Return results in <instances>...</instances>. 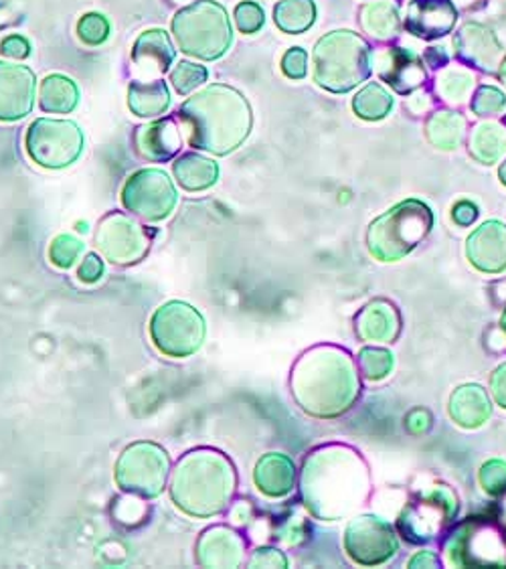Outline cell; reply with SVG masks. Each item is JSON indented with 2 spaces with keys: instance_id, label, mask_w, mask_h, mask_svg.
Segmentation results:
<instances>
[{
  "instance_id": "1",
  "label": "cell",
  "mask_w": 506,
  "mask_h": 569,
  "mask_svg": "<svg viewBox=\"0 0 506 569\" xmlns=\"http://www.w3.org/2000/svg\"><path fill=\"white\" fill-rule=\"evenodd\" d=\"M370 495V471L361 452L346 444L315 448L302 464L301 497L318 521L355 515Z\"/></svg>"
},
{
  "instance_id": "2",
  "label": "cell",
  "mask_w": 506,
  "mask_h": 569,
  "mask_svg": "<svg viewBox=\"0 0 506 569\" xmlns=\"http://www.w3.org/2000/svg\"><path fill=\"white\" fill-rule=\"evenodd\" d=\"M356 359L337 345L304 351L290 373V392L302 411L316 420H337L356 406L363 392Z\"/></svg>"
},
{
  "instance_id": "3",
  "label": "cell",
  "mask_w": 506,
  "mask_h": 569,
  "mask_svg": "<svg viewBox=\"0 0 506 569\" xmlns=\"http://www.w3.org/2000/svg\"><path fill=\"white\" fill-rule=\"evenodd\" d=\"M178 120L191 147L227 156L246 142L254 114L242 92L225 83H213L180 106Z\"/></svg>"
},
{
  "instance_id": "4",
  "label": "cell",
  "mask_w": 506,
  "mask_h": 569,
  "mask_svg": "<svg viewBox=\"0 0 506 569\" xmlns=\"http://www.w3.org/2000/svg\"><path fill=\"white\" fill-rule=\"evenodd\" d=\"M237 490L233 462L215 448H197L180 456L170 476V501L192 519L221 515Z\"/></svg>"
},
{
  "instance_id": "5",
  "label": "cell",
  "mask_w": 506,
  "mask_h": 569,
  "mask_svg": "<svg viewBox=\"0 0 506 569\" xmlns=\"http://www.w3.org/2000/svg\"><path fill=\"white\" fill-rule=\"evenodd\" d=\"M436 225L432 207L422 199H405L370 221L365 244L370 258L396 264L408 258L429 237Z\"/></svg>"
},
{
  "instance_id": "6",
  "label": "cell",
  "mask_w": 506,
  "mask_h": 569,
  "mask_svg": "<svg viewBox=\"0 0 506 569\" xmlns=\"http://www.w3.org/2000/svg\"><path fill=\"white\" fill-rule=\"evenodd\" d=\"M315 82L330 94H349L369 80L373 51L363 35L341 28L316 43Z\"/></svg>"
},
{
  "instance_id": "7",
  "label": "cell",
  "mask_w": 506,
  "mask_h": 569,
  "mask_svg": "<svg viewBox=\"0 0 506 569\" xmlns=\"http://www.w3.org/2000/svg\"><path fill=\"white\" fill-rule=\"evenodd\" d=\"M448 568H506V529L493 516H468L442 543Z\"/></svg>"
},
{
  "instance_id": "8",
  "label": "cell",
  "mask_w": 506,
  "mask_h": 569,
  "mask_svg": "<svg viewBox=\"0 0 506 569\" xmlns=\"http://www.w3.org/2000/svg\"><path fill=\"white\" fill-rule=\"evenodd\" d=\"M173 37L183 54L203 61H215L232 47L230 14L215 0H197L175 14Z\"/></svg>"
},
{
  "instance_id": "9",
  "label": "cell",
  "mask_w": 506,
  "mask_h": 569,
  "mask_svg": "<svg viewBox=\"0 0 506 569\" xmlns=\"http://www.w3.org/2000/svg\"><path fill=\"white\" fill-rule=\"evenodd\" d=\"M460 515V499L448 485H429L417 490L397 515V533L411 545L438 542Z\"/></svg>"
},
{
  "instance_id": "10",
  "label": "cell",
  "mask_w": 506,
  "mask_h": 569,
  "mask_svg": "<svg viewBox=\"0 0 506 569\" xmlns=\"http://www.w3.org/2000/svg\"><path fill=\"white\" fill-rule=\"evenodd\" d=\"M149 333L156 351L173 359H187L205 342V318L191 304L170 300L152 314Z\"/></svg>"
},
{
  "instance_id": "11",
  "label": "cell",
  "mask_w": 506,
  "mask_h": 569,
  "mask_svg": "<svg viewBox=\"0 0 506 569\" xmlns=\"http://www.w3.org/2000/svg\"><path fill=\"white\" fill-rule=\"evenodd\" d=\"M168 475L170 458L165 448L154 442H134L116 462L114 480L123 492L152 501L165 492Z\"/></svg>"
},
{
  "instance_id": "12",
  "label": "cell",
  "mask_w": 506,
  "mask_h": 569,
  "mask_svg": "<svg viewBox=\"0 0 506 569\" xmlns=\"http://www.w3.org/2000/svg\"><path fill=\"white\" fill-rule=\"evenodd\" d=\"M85 136L71 120L39 118L28 126L25 150L28 159L49 171L68 169L82 156Z\"/></svg>"
},
{
  "instance_id": "13",
  "label": "cell",
  "mask_w": 506,
  "mask_h": 569,
  "mask_svg": "<svg viewBox=\"0 0 506 569\" xmlns=\"http://www.w3.org/2000/svg\"><path fill=\"white\" fill-rule=\"evenodd\" d=\"M342 547L349 559L361 568L385 566L399 554V533L384 516L356 515L342 535Z\"/></svg>"
},
{
  "instance_id": "14",
  "label": "cell",
  "mask_w": 506,
  "mask_h": 569,
  "mask_svg": "<svg viewBox=\"0 0 506 569\" xmlns=\"http://www.w3.org/2000/svg\"><path fill=\"white\" fill-rule=\"evenodd\" d=\"M177 204L175 183L161 169H140L123 183V209L149 223L170 218Z\"/></svg>"
},
{
  "instance_id": "15",
  "label": "cell",
  "mask_w": 506,
  "mask_h": 569,
  "mask_svg": "<svg viewBox=\"0 0 506 569\" xmlns=\"http://www.w3.org/2000/svg\"><path fill=\"white\" fill-rule=\"evenodd\" d=\"M96 247L110 264L132 266L151 252V235L137 219L114 211L97 225Z\"/></svg>"
},
{
  "instance_id": "16",
  "label": "cell",
  "mask_w": 506,
  "mask_h": 569,
  "mask_svg": "<svg viewBox=\"0 0 506 569\" xmlns=\"http://www.w3.org/2000/svg\"><path fill=\"white\" fill-rule=\"evenodd\" d=\"M454 54L460 63L496 76L506 57L503 43L484 23L468 21L454 35Z\"/></svg>"
},
{
  "instance_id": "17",
  "label": "cell",
  "mask_w": 506,
  "mask_h": 569,
  "mask_svg": "<svg viewBox=\"0 0 506 569\" xmlns=\"http://www.w3.org/2000/svg\"><path fill=\"white\" fill-rule=\"evenodd\" d=\"M373 66L381 82L397 94L410 95L427 83L425 61L405 47H385L373 55Z\"/></svg>"
},
{
  "instance_id": "18",
  "label": "cell",
  "mask_w": 506,
  "mask_h": 569,
  "mask_svg": "<svg viewBox=\"0 0 506 569\" xmlns=\"http://www.w3.org/2000/svg\"><path fill=\"white\" fill-rule=\"evenodd\" d=\"M464 256L474 270L484 276H501L506 271V223L489 219L466 237Z\"/></svg>"
},
{
  "instance_id": "19",
  "label": "cell",
  "mask_w": 506,
  "mask_h": 569,
  "mask_svg": "<svg viewBox=\"0 0 506 569\" xmlns=\"http://www.w3.org/2000/svg\"><path fill=\"white\" fill-rule=\"evenodd\" d=\"M35 106V73L25 66L0 61V123H19Z\"/></svg>"
},
{
  "instance_id": "20",
  "label": "cell",
  "mask_w": 506,
  "mask_h": 569,
  "mask_svg": "<svg viewBox=\"0 0 506 569\" xmlns=\"http://www.w3.org/2000/svg\"><path fill=\"white\" fill-rule=\"evenodd\" d=\"M247 543L235 529L213 525L197 542L195 559L201 568H242L246 564Z\"/></svg>"
},
{
  "instance_id": "21",
  "label": "cell",
  "mask_w": 506,
  "mask_h": 569,
  "mask_svg": "<svg viewBox=\"0 0 506 569\" xmlns=\"http://www.w3.org/2000/svg\"><path fill=\"white\" fill-rule=\"evenodd\" d=\"M456 23L458 9L451 0H411L403 16V27L424 42L450 35Z\"/></svg>"
},
{
  "instance_id": "22",
  "label": "cell",
  "mask_w": 506,
  "mask_h": 569,
  "mask_svg": "<svg viewBox=\"0 0 506 569\" xmlns=\"http://www.w3.org/2000/svg\"><path fill=\"white\" fill-rule=\"evenodd\" d=\"M403 330L396 302L373 299L355 316V335L369 345H393Z\"/></svg>"
},
{
  "instance_id": "23",
  "label": "cell",
  "mask_w": 506,
  "mask_h": 569,
  "mask_svg": "<svg viewBox=\"0 0 506 569\" xmlns=\"http://www.w3.org/2000/svg\"><path fill=\"white\" fill-rule=\"evenodd\" d=\"M491 392L480 383H462L450 394L448 416L462 430H479L493 418Z\"/></svg>"
},
{
  "instance_id": "24",
  "label": "cell",
  "mask_w": 506,
  "mask_h": 569,
  "mask_svg": "<svg viewBox=\"0 0 506 569\" xmlns=\"http://www.w3.org/2000/svg\"><path fill=\"white\" fill-rule=\"evenodd\" d=\"M296 480V464L290 456L280 452L263 454L254 468V483L268 499H286L294 492Z\"/></svg>"
},
{
  "instance_id": "25",
  "label": "cell",
  "mask_w": 506,
  "mask_h": 569,
  "mask_svg": "<svg viewBox=\"0 0 506 569\" xmlns=\"http://www.w3.org/2000/svg\"><path fill=\"white\" fill-rule=\"evenodd\" d=\"M183 147V136L175 120H156L144 124L134 132V149L144 161L166 163L170 161Z\"/></svg>"
},
{
  "instance_id": "26",
  "label": "cell",
  "mask_w": 506,
  "mask_h": 569,
  "mask_svg": "<svg viewBox=\"0 0 506 569\" xmlns=\"http://www.w3.org/2000/svg\"><path fill=\"white\" fill-rule=\"evenodd\" d=\"M177 51L168 33L163 28H149L144 31L132 49V61L140 73L149 76H163L175 63Z\"/></svg>"
},
{
  "instance_id": "27",
  "label": "cell",
  "mask_w": 506,
  "mask_h": 569,
  "mask_svg": "<svg viewBox=\"0 0 506 569\" xmlns=\"http://www.w3.org/2000/svg\"><path fill=\"white\" fill-rule=\"evenodd\" d=\"M466 149L470 159L482 166H494L506 159V124L484 118L468 130Z\"/></svg>"
},
{
  "instance_id": "28",
  "label": "cell",
  "mask_w": 506,
  "mask_h": 569,
  "mask_svg": "<svg viewBox=\"0 0 506 569\" xmlns=\"http://www.w3.org/2000/svg\"><path fill=\"white\" fill-rule=\"evenodd\" d=\"M358 23L373 42L389 43L399 37L403 16L397 0H370L361 7Z\"/></svg>"
},
{
  "instance_id": "29",
  "label": "cell",
  "mask_w": 506,
  "mask_h": 569,
  "mask_svg": "<svg viewBox=\"0 0 506 569\" xmlns=\"http://www.w3.org/2000/svg\"><path fill=\"white\" fill-rule=\"evenodd\" d=\"M468 120L456 108H442L432 112L425 120V140L442 152L460 149L468 138Z\"/></svg>"
},
{
  "instance_id": "30",
  "label": "cell",
  "mask_w": 506,
  "mask_h": 569,
  "mask_svg": "<svg viewBox=\"0 0 506 569\" xmlns=\"http://www.w3.org/2000/svg\"><path fill=\"white\" fill-rule=\"evenodd\" d=\"M476 73L468 66H444L434 78V92L448 108H462L470 104L476 92Z\"/></svg>"
},
{
  "instance_id": "31",
  "label": "cell",
  "mask_w": 506,
  "mask_h": 569,
  "mask_svg": "<svg viewBox=\"0 0 506 569\" xmlns=\"http://www.w3.org/2000/svg\"><path fill=\"white\" fill-rule=\"evenodd\" d=\"M173 175L183 190L201 193L220 181V164L199 152H185L173 164Z\"/></svg>"
},
{
  "instance_id": "32",
  "label": "cell",
  "mask_w": 506,
  "mask_h": 569,
  "mask_svg": "<svg viewBox=\"0 0 506 569\" xmlns=\"http://www.w3.org/2000/svg\"><path fill=\"white\" fill-rule=\"evenodd\" d=\"M170 106V92L163 80L132 82L128 88V108L138 118L163 116Z\"/></svg>"
},
{
  "instance_id": "33",
  "label": "cell",
  "mask_w": 506,
  "mask_h": 569,
  "mask_svg": "<svg viewBox=\"0 0 506 569\" xmlns=\"http://www.w3.org/2000/svg\"><path fill=\"white\" fill-rule=\"evenodd\" d=\"M80 102V90L66 76H47L39 88V106L47 114H69Z\"/></svg>"
},
{
  "instance_id": "34",
  "label": "cell",
  "mask_w": 506,
  "mask_h": 569,
  "mask_svg": "<svg viewBox=\"0 0 506 569\" xmlns=\"http://www.w3.org/2000/svg\"><path fill=\"white\" fill-rule=\"evenodd\" d=\"M396 108V97L381 83L370 82L353 97V109L361 120L379 123Z\"/></svg>"
},
{
  "instance_id": "35",
  "label": "cell",
  "mask_w": 506,
  "mask_h": 569,
  "mask_svg": "<svg viewBox=\"0 0 506 569\" xmlns=\"http://www.w3.org/2000/svg\"><path fill=\"white\" fill-rule=\"evenodd\" d=\"M315 0H280L274 7L275 27L287 35H301L315 25Z\"/></svg>"
},
{
  "instance_id": "36",
  "label": "cell",
  "mask_w": 506,
  "mask_h": 569,
  "mask_svg": "<svg viewBox=\"0 0 506 569\" xmlns=\"http://www.w3.org/2000/svg\"><path fill=\"white\" fill-rule=\"evenodd\" d=\"M356 365L363 380L369 383H381L389 380L391 373L396 371V355L385 345H369L358 351Z\"/></svg>"
},
{
  "instance_id": "37",
  "label": "cell",
  "mask_w": 506,
  "mask_h": 569,
  "mask_svg": "<svg viewBox=\"0 0 506 569\" xmlns=\"http://www.w3.org/2000/svg\"><path fill=\"white\" fill-rule=\"evenodd\" d=\"M470 109L479 118H496L506 109V94L494 85H480L470 100Z\"/></svg>"
},
{
  "instance_id": "38",
  "label": "cell",
  "mask_w": 506,
  "mask_h": 569,
  "mask_svg": "<svg viewBox=\"0 0 506 569\" xmlns=\"http://www.w3.org/2000/svg\"><path fill=\"white\" fill-rule=\"evenodd\" d=\"M83 249L85 245L82 240H78L71 233H61L49 245V259L59 270H69L75 266L78 259L82 258Z\"/></svg>"
},
{
  "instance_id": "39",
  "label": "cell",
  "mask_w": 506,
  "mask_h": 569,
  "mask_svg": "<svg viewBox=\"0 0 506 569\" xmlns=\"http://www.w3.org/2000/svg\"><path fill=\"white\" fill-rule=\"evenodd\" d=\"M479 487L482 492L491 499L506 497V461L503 458H491L479 468Z\"/></svg>"
},
{
  "instance_id": "40",
  "label": "cell",
  "mask_w": 506,
  "mask_h": 569,
  "mask_svg": "<svg viewBox=\"0 0 506 569\" xmlns=\"http://www.w3.org/2000/svg\"><path fill=\"white\" fill-rule=\"evenodd\" d=\"M209 78V71L199 63L192 61H180L177 68L170 73V83L175 85L177 94H191L192 90H197L199 85H203Z\"/></svg>"
},
{
  "instance_id": "41",
  "label": "cell",
  "mask_w": 506,
  "mask_h": 569,
  "mask_svg": "<svg viewBox=\"0 0 506 569\" xmlns=\"http://www.w3.org/2000/svg\"><path fill=\"white\" fill-rule=\"evenodd\" d=\"M78 37L90 47H99L110 37L108 19L99 13L83 14L78 23Z\"/></svg>"
},
{
  "instance_id": "42",
  "label": "cell",
  "mask_w": 506,
  "mask_h": 569,
  "mask_svg": "<svg viewBox=\"0 0 506 569\" xmlns=\"http://www.w3.org/2000/svg\"><path fill=\"white\" fill-rule=\"evenodd\" d=\"M235 25L237 28L242 31V33H246V35H254V33H258L261 27H263V23H266V13H263V9H261L258 2H239L237 7H235Z\"/></svg>"
},
{
  "instance_id": "43",
  "label": "cell",
  "mask_w": 506,
  "mask_h": 569,
  "mask_svg": "<svg viewBox=\"0 0 506 569\" xmlns=\"http://www.w3.org/2000/svg\"><path fill=\"white\" fill-rule=\"evenodd\" d=\"M290 566L286 554L275 547H258L247 559V568H280Z\"/></svg>"
},
{
  "instance_id": "44",
  "label": "cell",
  "mask_w": 506,
  "mask_h": 569,
  "mask_svg": "<svg viewBox=\"0 0 506 569\" xmlns=\"http://www.w3.org/2000/svg\"><path fill=\"white\" fill-rule=\"evenodd\" d=\"M282 71L290 80H304L308 73V54L302 47H292L284 54Z\"/></svg>"
},
{
  "instance_id": "45",
  "label": "cell",
  "mask_w": 506,
  "mask_h": 569,
  "mask_svg": "<svg viewBox=\"0 0 506 569\" xmlns=\"http://www.w3.org/2000/svg\"><path fill=\"white\" fill-rule=\"evenodd\" d=\"M403 426H405L408 434L420 438V436L427 434L434 428V416L425 407H413L405 414Z\"/></svg>"
},
{
  "instance_id": "46",
  "label": "cell",
  "mask_w": 506,
  "mask_h": 569,
  "mask_svg": "<svg viewBox=\"0 0 506 569\" xmlns=\"http://www.w3.org/2000/svg\"><path fill=\"white\" fill-rule=\"evenodd\" d=\"M451 221L458 228H472L479 221L480 209L479 205L472 204L470 199H460L456 201L450 211Z\"/></svg>"
},
{
  "instance_id": "47",
  "label": "cell",
  "mask_w": 506,
  "mask_h": 569,
  "mask_svg": "<svg viewBox=\"0 0 506 569\" xmlns=\"http://www.w3.org/2000/svg\"><path fill=\"white\" fill-rule=\"evenodd\" d=\"M104 276V262L96 254H87L78 268V278L83 284H96Z\"/></svg>"
},
{
  "instance_id": "48",
  "label": "cell",
  "mask_w": 506,
  "mask_h": 569,
  "mask_svg": "<svg viewBox=\"0 0 506 569\" xmlns=\"http://www.w3.org/2000/svg\"><path fill=\"white\" fill-rule=\"evenodd\" d=\"M489 387H491L494 406H498L506 411V361L494 369Z\"/></svg>"
},
{
  "instance_id": "49",
  "label": "cell",
  "mask_w": 506,
  "mask_h": 569,
  "mask_svg": "<svg viewBox=\"0 0 506 569\" xmlns=\"http://www.w3.org/2000/svg\"><path fill=\"white\" fill-rule=\"evenodd\" d=\"M0 54L11 59H25L31 54V45L21 35H9L4 42L0 43Z\"/></svg>"
},
{
  "instance_id": "50",
  "label": "cell",
  "mask_w": 506,
  "mask_h": 569,
  "mask_svg": "<svg viewBox=\"0 0 506 569\" xmlns=\"http://www.w3.org/2000/svg\"><path fill=\"white\" fill-rule=\"evenodd\" d=\"M439 566H444V564H442V557H439L436 551H429V549L417 551V554L410 557V561H408V568H439Z\"/></svg>"
},
{
  "instance_id": "51",
  "label": "cell",
  "mask_w": 506,
  "mask_h": 569,
  "mask_svg": "<svg viewBox=\"0 0 506 569\" xmlns=\"http://www.w3.org/2000/svg\"><path fill=\"white\" fill-rule=\"evenodd\" d=\"M408 109H410L411 114H415V116H422L425 114L427 109L432 108V97L429 94H425V92H413L410 100H408Z\"/></svg>"
},
{
  "instance_id": "52",
  "label": "cell",
  "mask_w": 506,
  "mask_h": 569,
  "mask_svg": "<svg viewBox=\"0 0 506 569\" xmlns=\"http://www.w3.org/2000/svg\"><path fill=\"white\" fill-rule=\"evenodd\" d=\"M424 61L425 66H429L432 69H442L444 66H448V55L444 54L439 47H429L425 51Z\"/></svg>"
},
{
  "instance_id": "53",
  "label": "cell",
  "mask_w": 506,
  "mask_h": 569,
  "mask_svg": "<svg viewBox=\"0 0 506 569\" xmlns=\"http://www.w3.org/2000/svg\"><path fill=\"white\" fill-rule=\"evenodd\" d=\"M454 4H456V9H466V11H470V9H476L480 7L484 0H451Z\"/></svg>"
},
{
  "instance_id": "54",
  "label": "cell",
  "mask_w": 506,
  "mask_h": 569,
  "mask_svg": "<svg viewBox=\"0 0 506 569\" xmlns=\"http://www.w3.org/2000/svg\"><path fill=\"white\" fill-rule=\"evenodd\" d=\"M498 181H501L503 187H506V159L501 163V166H498Z\"/></svg>"
},
{
  "instance_id": "55",
  "label": "cell",
  "mask_w": 506,
  "mask_h": 569,
  "mask_svg": "<svg viewBox=\"0 0 506 569\" xmlns=\"http://www.w3.org/2000/svg\"><path fill=\"white\" fill-rule=\"evenodd\" d=\"M496 76H498V80H501V83L506 88V57L503 59V63H501V69H498Z\"/></svg>"
},
{
  "instance_id": "56",
  "label": "cell",
  "mask_w": 506,
  "mask_h": 569,
  "mask_svg": "<svg viewBox=\"0 0 506 569\" xmlns=\"http://www.w3.org/2000/svg\"><path fill=\"white\" fill-rule=\"evenodd\" d=\"M498 328H501V330H503V335H505V339H506V306H505V312H503V316H501V323H498Z\"/></svg>"
}]
</instances>
